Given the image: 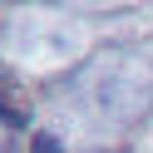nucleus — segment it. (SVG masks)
I'll return each mask as SVG.
<instances>
[{
	"label": "nucleus",
	"mask_w": 153,
	"mask_h": 153,
	"mask_svg": "<svg viewBox=\"0 0 153 153\" xmlns=\"http://www.w3.org/2000/svg\"><path fill=\"white\" fill-rule=\"evenodd\" d=\"M0 123L5 128H25L30 123V94L5 64H0Z\"/></svg>",
	"instance_id": "f257e3e1"
},
{
	"label": "nucleus",
	"mask_w": 153,
	"mask_h": 153,
	"mask_svg": "<svg viewBox=\"0 0 153 153\" xmlns=\"http://www.w3.org/2000/svg\"><path fill=\"white\" fill-rule=\"evenodd\" d=\"M35 153H59V143H54V138H45V133H40V138H35Z\"/></svg>",
	"instance_id": "f03ea898"
}]
</instances>
